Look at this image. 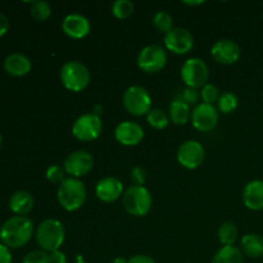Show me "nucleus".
Wrapping results in <instances>:
<instances>
[{
    "mask_svg": "<svg viewBox=\"0 0 263 263\" xmlns=\"http://www.w3.org/2000/svg\"><path fill=\"white\" fill-rule=\"evenodd\" d=\"M32 235L33 223L26 216L8 218L0 229V239L8 248H22L31 240Z\"/></svg>",
    "mask_w": 263,
    "mask_h": 263,
    "instance_id": "nucleus-1",
    "label": "nucleus"
},
{
    "mask_svg": "<svg viewBox=\"0 0 263 263\" xmlns=\"http://www.w3.org/2000/svg\"><path fill=\"white\" fill-rule=\"evenodd\" d=\"M87 190L80 179L67 177L57 190V199L59 205L67 212L79 211L86 202Z\"/></svg>",
    "mask_w": 263,
    "mask_h": 263,
    "instance_id": "nucleus-2",
    "label": "nucleus"
},
{
    "mask_svg": "<svg viewBox=\"0 0 263 263\" xmlns=\"http://www.w3.org/2000/svg\"><path fill=\"white\" fill-rule=\"evenodd\" d=\"M35 238L41 251L46 253H53V252L59 251L63 246L64 239H66V230H64L63 223L59 220L48 218L37 226Z\"/></svg>",
    "mask_w": 263,
    "mask_h": 263,
    "instance_id": "nucleus-3",
    "label": "nucleus"
},
{
    "mask_svg": "<svg viewBox=\"0 0 263 263\" xmlns=\"http://www.w3.org/2000/svg\"><path fill=\"white\" fill-rule=\"evenodd\" d=\"M61 82L67 90L72 92H81L89 86L90 71L84 63L79 61H69L62 66L59 72Z\"/></svg>",
    "mask_w": 263,
    "mask_h": 263,
    "instance_id": "nucleus-4",
    "label": "nucleus"
},
{
    "mask_svg": "<svg viewBox=\"0 0 263 263\" xmlns=\"http://www.w3.org/2000/svg\"><path fill=\"white\" fill-rule=\"evenodd\" d=\"M122 204L128 215L135 216V217H144L151 212L153 198L145 186L133 185L123 193Z\"/></svg>",
    "mask_w": 263,
    "mask_h": 263,
    "instance_id": "nucleus-5",
    "label": "nucleus"
},
{
    "mask_svg": "<svg viewBox=\"0 0 263 263\" xmlns=\"http://www.w3.org/2000/svg\"><path fill=\"white\" fill-rule=\"evenodd\" d=\"M151 94L148 90L139 85H133L127 87L122 95V104L125 109L134 117L146 116L152 109Z\"/></svg>",
    "mask_w": 263,
    "mask_h": 263,
    "instance_id": "nucleus-6",
    "label": "nucleus"
},
{
    "mask_svg": "<svg viewBox=\"0 0 263 263\" xmlns=\"http://www.w3.org/2000/svg\"><path fill=\"white\" fill-rule=\"evenodd\" d=\"M103 131V122L100 116L94 113H85L80 116L72 125V135L74 139L84 143L97 140Z\"/></svg>",
    "mask_w": 263,
    "mask_h": 263,
    "instance_id": "nucleus-7",
    "label": "nucleus"
},
{
    "mask_svg": "<svg viewBox=\"0 0 263 263\" xmlns=\"http://www.w3.org/2000/svg\"><path fill=\"white\" fill-rule=\"evenodd\" d=\"M181 79L186 87L202 89L210 79V68L200 58H189L181 67Z\"/></svg>",
    "mask_w": 263,
    "mask_h": 263,
    "instance_id": "nucleus-8",
    "label": "nucleus"
},
{
    "mask_svg": "<svg viewBox=\"0 0 263 263\" xmlns=\"http://www.w3.org/2000/svg\"><path fill=\"white\" fill-rule=\"evenodd\" d=\"M167 51L161 45H148L141 49L138 54L136 63L143 72L157 73L162 71L167 64Z\"/></svg>",
    "mask_w": 263,
    "mask_h": 263,
    "instance_id": "nucleus-9",
    "label": "nucleus"
},
{
    "mask_svg": "<svg viewBox=\"0 0 263 263\" xmlns=\"http://www.w3.org/2000/svg\"><path fill=\"white\" fill-rule=\"evenodd\" d=\"M177 162L186 170H197L205 159L204 146L198 140H186L179 146L176 154Z\"/></svg>",
    "mask_w": 263,
    "mask_h": 263,
    "instance_id": "nucleus-10",
    "label": "nucleus"
},
{
    "mask_svg": "<svg viewBox=\"0 0 263 263\" xmlns=\"http://www.w3.org/2000/svg\"><path fill=\"white\" fill-rule=\"evenodd\" d=\"M94 167V157L87 151H74L64 159L63 168L69 177L80 179L86 176Z\"/></svg>",
    "mask_w": 263,
    "mask_h": 263,
    "instance_id": "nucleus-11",
    "label": "nucleus"
},
{
    "mask_svg": "<svg viewBox=\"0 0 263 263\" xmlns=\"http://www.w3.org/2000/svg\"><path fill=\"white\" fill-rule=\"evenodd\" d=\"M218 109L212 104L199 103L192 110V125L200 133H210L218 123Z\"/></svg>",
    "mask_w": 263,
    "mask_h": 263,
    "instance_id": "nucleus-12",
    "label": "nucleus"
},
{
    "mask_svg": "<svg viewBox=\"0 0 263 263\" xmlns=\"http://www.w3.org/2000/svg\"><path fill=\"white\" fill-rule=\"evenodd\" d=\"M164 48L176 55H184L194 48V36L182 27H174L164 35Z\"/></svg>",
    "mask_w": 263,
    "mask_h": 263,
    "instance_id": "nucleus-13",
    "label": "nucleus"
},
{
    "mask_svg": "<svg viewBox=\"0 0 263 263\" xmlns=\"http://www.w3.org/2000/svg\"><path fill=\"white\" fill-rule=\"evenodd\" d=\"M240 46L235 41L229 40V39H221V40L216 41L211 48L212 58L218 64H223V66L236 63L240 58Z\"/></svg>",
    "mask_w": 263,
    "mask_h": 263,
    "instance_id": "nucleus-14",
    "label": "nucleus"
},
{
    "mask_svg": "<svg viewBox=\"0 0 263 263\" xmlns=\"http://www.w3.org/2000/svg\"><path fill=\"white\" fill-rule=\"evenodd\" d=\"M115 138L121 145L136 146L143 141L144 128L134 121H122L116 126Z\"/></svg>",
    "mask_w": 263,
    "mask_h": 263,
    "instance_id": "nucleus-15",
    "label": "nucleus"
},
{
    "mask_svg": "<svg viewBox=\"0 0 263 263\" xmlns=\"http://www.w3.org/2000/svg\"><path fill=\"white\" fill-rule=\"evenodd\" d=\"M62 30L68 37L73 40L85 39L91 31L90 21L80 13H71L62 21Z\"/></svg>",
    "mask_w": 263,
    "mask_h": 263,
    "instance_id": "nucleus-16",
    "label": "nucleus"
},
{
    "mask_svg": "<svg viewBox=\"0 0 263 263\" xmlns=\"http://www.w3.org/2000/svg\"><path fill=\"white\" fill-rule=\"evenodd\" d=\"M125 193L123 184L113 176H107L100 179L95 186V195L99 200L104 203H113L120 199Z\"/></svg>",
    "mask_w": 263,
    "mask_h": 263,
    "instance_id": "nucleus-17",
    "label": "nucleus"
},
{
    "mask_svg": "<svg viewBox=\"0 0 263 263\" xmlns=\"http://www.w3.org/2000/svg\"><path fill=\"white\" fill-rule=\"evenodd\" d=\"M243 203L248 210H263V180H253L246 185L243 190Z\"/></svg>",
    "mask_w": 263,
    "mask_h": 263,
    "instance_id": "nucleus-18",
    "label": "nucleus"
},
{
    "mask_svg": "<svg viewBox=\"0 0 263 263\" xmlns=\"http://www.w3.org/2000/svg\"><path fill=\"white\" fill-rule=\"evenodd\" d=\"M32 64L28 57L21 53H13L5 58L4 69L8 74L14 77H22L30 73Z\"/></svg>",
    "mask_w": 263,
    "mask_h": 263,
    "instance_id": "nucleus-19",
    "label": "nucleus"
},
{
    "mask_svg": "<svg viewBox=\"0 0 263 263\" xmlns=\"http://www.w3.org/2000/svg\"><path fill=\"white\" fill-rule=\"evenodd\" d=\"M33 204H35V199H33L32 194L26 190L15 192L9 199L10 211L17 216H25L30 213L32 211Z\"/></svg>",
    "mask_w": 263,
    "mask_h": 263,
    "instance_id": "nucleus-20",
    "label": "nucleus"
},
{
    "mask_svg": "<svg viewBox=\"0 0 263 263\" xmlns=\"http://www.w3.org/2000/svg\"><path fill=\"white\" fill-rule=\"evenodd\" d=\"M240 251L249 258L263 257V236L258 234H247L240 240Z\"/></svg>",
    "mask_w": 263,
    "mask_h": 263,
    "instance_id": "nucleus-21",
    "label": "nucleus"
},
{
    "mask_svg": "<svg viewBox=\"0 0 263 263\" xmlns=\"http://www.w3.org/2000/svg\"><path fill=\"white\" fill-rule=\"evenodd\" d=\"M168 117L170 121H172L175 125H186L192 118V109L186 103L177 98V99L172 100L171 104H170Z\"/></svg>",
    "mask_w": 263,
    "mask_h": 263,
    "instance_id": "nucleus-22",
    "label": "nucleus"
},
{
    "mask_svg": "<svg viewBox=\"0 0 263 263\" xmlns=\"http://www.w3.org/2000/svg\"><path fill=\"white\" fill-rule=\"evenodd\" d=\"M212 263H244V254L235 246L222 247L216 252Z\"/></svg>",
    "mask_w": 263,
    "mask_h": 263,
    "instance_id": "nucleus-23",
    "label": "nucleus"
},
{
    "mask_svg": "<svg viewBox=\"0 0 263 263\" xmlns=\"http://www.w3.org/2000/svg\"><path fill=\"white\" fill-rule=\"evenodd\" d=\"M238 226L231 222V221H226V222L221 223V226L218 228V240L223 247L234 246L238 240Z\"/></svg>",
    "mask_w": 263,
    "mask_h": 263,
    "instance_id": "nucleus-24",
    "label": "nucleus"
},
{
    "mask_svg": "<svg viewBox=\"0 0 263 263\" xmlns=\"http://www.w3.org/2000/svg\"><path fill=\"white\" fill-rule=\"evenodd\" d=\"M146 121L149 126H152L156 130H164L170 123V117L163 109L159 108H152L151 112L146 115Z\"/></svg>",
    "mask_w": 263,
    "mask_h": 263,
    "instance_id": "nucleus-25",
    "label": "nucleus"
},
{
    "mask_svg": "<svg viewBox=\"0 0 263 263\" xmlns=\"http://www.w3.org/2000/svg\"><path fill=\"white\" fill-rule=\"evenodd\" d=\"M154 28H156L158 32L162 33H168L170 31L174 28V18L170 13L164 12V10H159L156 14L153 15V20H152Z\"/></svg>",
    "mask_w": 263,
    "mask_h": 263,
    "instance_id": "nucleus-26",
    "label": "nucleus"
},
{
    "mask_svg": "<svg viewBox=\"0 0 263 263\" xmlns=\"http://www.w3.org/2000/svg\"><path fill=\"white\" fill-rule=\"evenodd\" d=\"M239 105V98L236 97L234 92L231 91H225L220 95L217 102V109L221 113H225V115H230L234 110H236Z\"/></svg>",
    "mask_w": 263,
    "mask_h": 263,
    "instance_id": "nucleus-27",
    "label": "nucleus"
},
{
    "mask_svg": "<svg viewBox=\"0 0 263 263\" xmlns=\"http://www.w3.org/2000/svg\"><path fill=\"white\" fill-rule=\"evenodd\" d=\"M30 13L36 21H46L51 15V7L48 2L44 0H36V2L31 3Z\"/></svg>",
    "mask_w": 263,
    "mask_h": 263,
    "instance_id": "nucleus-28",
    "label": "nucleus"
},
{
    "mask_svg": "<svg viewBox=\"0 0 263 263\" xmlns=\"http://www.w3.org/2000/svg\"><path fill=\"white\" fill-rule=\"evenodd\" d=\"M134 7L133 2L130 0H117L112 5V13L117 20H127L133 15Z\"/></svg>",
    "mask_w": 263,
    "mask_h": 263,
    "instance_id": "nucleus-29",
    "label": "nucleus"
},
{
    "mask_svg": "<svg viewBox=\"0 0 263 263\" xmlns=\"http://www.w3.org/2000/svg\"><path fill=\"white\" fill-rule=\"evenodd\" d=\"M220 91H218V87L215 86L213 84H207L200 89V99L203 100V103L205 104H212L215 105V103L218 102V98H220Z\"/></svg>",
    "mask_w": 263,
    "mask_h": 263,
    "instance_id": "nucleus-30",
    "label": "nucleus"
},
{
    "mask_svg": "<svg viewBox=\"0 0 263 263\" xmlns=\"http://www.w3.org/2000/svg\"><path fill=\"white\" fill-rule=\"evenodd\" d=\"M66 175L67 174H66V171H64L63 167L58 166V164L49 166L48 168H46V172H45L46 180H48L49 182H51V184H58V185L62 184V182L67 179Z\"/></svg>",
    "mask_w": 263,
    "mask_h": 263,
    "instance_id": "nucleus-31",
    "label": "nucleus"
},
{
    "mask_svg": "<svg viewBox=\"0 0 263 263\" xmlns=\"http://www.w3.org/2000/svg\"><path fill=\"white\" fill-rule=\"evenodd\" d=\"M22 263H50L49 262V253L41 251V249L31 251L30 253L26 254Z\"/></svg>",
    "mask_w": 263,
    "mask_h": 263,
    "instance_id": "nucleus-32",
    "label": "nucleus"
},
{
    "mask_svg": "<svg viewBox=\"0 0 263 263\" xmlns=\"http://www.w3.org/2000/svg\"><path fill=\"white\" fill-rule=\"evenodd\" d=\"M181 99L182 102L186 103L187 105H198L199 104V99H200V91H198L197 89H192V87H186V89L182 91L181 97L179 98Z\"/></svg>",
    "mask_w": 263,
    "mask_h": 263,
    "instance_id": "nucleus-33",
    "label": "nucleus"
},
{
    "mask_svg": "<svg viewBox=\"0 0 263 263\" xmlns=\"http://www.w3.org/2000/svg\"><path fill=\"white\" fill-rule=\"evenodd\" d=\"M131 181L134 182V185H138V186H144L146 181V171L144 167L141 166H135L131 170L130 174Z\"/></svg>",
    "mask_w": 263,
    "mask_h": 263,
    "instance_id": "nucleus-34",
    "label": "nucleus"
},
{
    "mask_svg": "<svg viewBox=\"0 0 263 263\" xmlns=\"http://www.w3.org/2000/svg\"><path fill=\"white\" fill-rule=\"evenodd\" d=\"M0 263H12V253L4 244H0Z\"/></svg>",
    "mask_w": 263,
    "mask_h": 263,
    "instance_id": "nucleus-35",
    "label": "nucleus"
},
{
    "mask_svg": "<svg viewBox=\"0 0 263 263\" xmlns=\"http://www.w3.org/2000/svg\"><path fill=\"white\" fill-rule=\"evenodd\" d=\"M49 262L50 263H67V257L63 252L55 251L49 253Z\"/></svg>",
    "mask_w": 263,
    "mask_h": 263,
    "instance_id": "nucleus-36",
    "label": "nucleus"
},
{
    "mask_svg": "<svg viewBox=\"0 0 263 263\" xmlns=\"http://www.w3.org/2000/svg\"><path fill=\"white\" fill-rule=\"evenodd\" d=\"M127 263H157L152 257L145 256V254H136V256L128 258Z\"/></svg>",
    "mask_w": 263,
    "mask_h": 263,
    "instance_id": "nucleus-37",
    "label": "nucleus"
},
{
    "mask_svg": "<svg viewBox=\"0 0 263 263\" xmlns=\"http://www.w3.org/2000/svg\"><path fill=\"white\" fill-rule=\"evenodd\" d=\"M8 30H9V21H8L7 15L0 13V37L4 36L8 32Z\"/></svg>",
    "mask_w": 263,
    "mask_h": 263,
    "instance_id": "nucleus-38",
    "label": "nucleus"
},
{
    "mask_svg": "<svg viewBox=\"0 0 263 263\" xmlns=\"http://www.w3.org/2000/svg\"><path fill=\"white\" fill-rule=\"evenodd\" d=\"M182 4L190 5V7H197V5L204 4V2H202V0H200V2H182Z\"/></svg>",
    "mask_w": 263,
    "mask_h": 263,
    "instance_id": "nucleus-39",
    "label": "nucleus"
},
{
    "mask_svg": "<svg viewBox=\"0 0 263 263\" xmlns=\"http://www.w3.org/2000/svg\"><path fill=\"white\" fill-rule=\"evenodd\" d=\"M128 259L123 258V257H116L115 259H113L112 263H127Z\"/></svg>",
    "mask_w": 263,
    "mask_h": 263,
    "instance_id": "nucleus-40",
    "label": "nucleus"
},
{
    "mask_svg": "<svg viewBox=\"0 0 263 263\" xmlns=\"http://www.w3.org/2000/svg\"><path fill=\"white\" fill-rule=\"evenodd\" d=\"M2 141H3V138H2V135H0V145H2Z\"/></svg>",
    "mask_w": 263,
    "mask_h": 263,
    "instance_id": "nucleus-41",
    "label": "nucleus"
}]
</instances>
